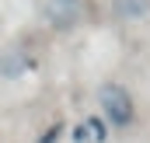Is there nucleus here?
<instances>
[{"instance_id":"1","label":"nucleus","mask_w":150,"mask_h":143,"mask_svg":"<svg viewBox=\"0 0 150 143\" xmlns=\"http://www.w3.org/2000/svg\"><path fill=\"white\" fill-rule=\"evenodd\" d=\"M98 105L105 112L108 126H115V129H126V126L133 122V115H136L133 94H129L122 84H101V87H98Z\"/></svg>"},{"instance_id":"2","label":"nucleus","mask_w":150,"mask_h":143,"mask_svg":"<svg viewBox=\"0 0 150 143\" xmlns=\"http://www.w3.org/2000/svg\"><path fill=\"white\" fill-rule=\"evenodd\" d=\"M42 11H45V21H49L56 32H67V28H74L77 21H80L84 0H45Z\"/></svg>"},{"instance_id":"3","label":"nucleus","mask_w":150,"mask_h":143,"mask_svg":"<svg viewBox=\"0 0 150 143\" xmlns=\"http://www.w3.org/2000/svg\"><path fill=\"white\" fill-rule=\"evenodd\" d=\"M112 14L122 21H140L150 14V0H112Z\"/></svg>"}]
</instances>
